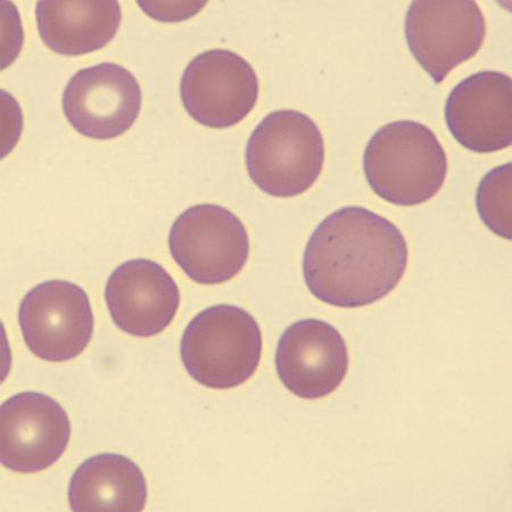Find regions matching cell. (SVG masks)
Here are the masks:
<instances>
[{"label":"cell","mask_w":512,"mask_h":512,"mask_svg":"<svg viewBox=\"0 0 512 512\" xmlns=\"http://www.w3.org/2000/svg\"><path fill=\"white\" fill-rule=\"evenodd\" d=\"M409 249L393 222L346 206L320 222L303 256L305 284L316 299L355 309L384 299L406 274Z\"/></svg>","instance_id":"6da1fadb"},{"label":"cell","mask_w":512,"mask_h":512,"mask_svg":"<svg viewBox=\"0 0 512 512\" xmlns=\"http://www.w3.org/2000/svg\"><path fill=\"white\" fill-rule=\"evenodd\" d=\"M363 171L371 189L384 201L415 206L440 193L448 175V156L423 123H388L370 138Z\"/></svg>","instance_id":"7a4b0ae2"},{"label":"cell","mask_w":512,"mask_h":512,"mask_svg":"<svg viewBox=\"0 0 512 512\" xmlns=\"http://www.w3.org/2000/svg\"><path fill=\"white\" fill-rule=\"evenodd\" d=\"M325 140L309 115L271 112L247 142L245 161L253 183L279 198L299 196L316 184L325 164Z\"/></svg>","instance_id":"3957f363"},{"label":"cell","mask_w":512,"mask_h":512,"mask_svg":"<svg viewBox=\"0 0 512 512\" xmlns=\"http://www.w3.org/2000/svg\"><path fill=\"white\" fill-rule=\"evenodd\" d=\"M258 321L236 305L203 310L189 322L180 343L181 361L198 384L229 390L249 381L262 355Z\"/></svg>","instance_id":"277c9868"},{"label":"cell","mask_w":512,"mask_h":512,"mask_svg":"<svg viewBox=\"0 0 512 512\" xmlns=\"http://www.w3.org/2000/svg\"><path fill=\"white\" fill-rule=\"evenodd\" d=\"M173 260L201 285L229 282L250 255V238L241 220L224 206L198 204L173 222L169 234Z\"/></svg>","instance_id":"5b68a950"},{"label":"cell","mask_w":512,"mask_h":512,"mask_svg":"<svg viewBox=\"0 0 512 512\" xmlns=\"http://www.w3.org/2000/svg\"><path fill=\"white\" fill-rule=\"evenodd\" d=\"M258 74L243 56L228 49H211L188 63L180 81L186 112L204 127L238 125L258 102Z\"/></svg>","instance_id":"8992f818"},{"label":"cell","mask_w":512,"mask_h":512,"mask_svg":"<svg viewBox=\"0 0 512 512\" xmlns=\"http://www.w3.org/2000/svg\"><path fill=\"white\" fill-rule=\"evenodd\" d=\"M19 322L29 350L49 362L77 358L94 334L87 293L65 280H49L33 287L23 297Z\"/></svg>","instance_id":"52a82bcc"},{"label":"cell","mask_w":512,"mask_h":512,"mask_svg":"<svg viewBox=\"0 0 512 512\" xmlns=\"http://www.w3.org/2000/svg\"><path fill=\"white\" fill-rule=\"evenodd\" d=\"M404 32L412 55L435 84L480 52L486 23L480 5L467 2H414Z\"/></svg>","instance_id":"ba28073f"},{"label":"cell","mask_w":512,"mask_h":512,"mask_svg":"<svg viewBox=\"0 0 512 512\" xmlns=\"http://www.w3.org/2000/svg\"><path fill=\"white\" fill-rule=\"evenodd\" d=\"M142 103V89L134 74L115 63L78 71L62 98L65 118L73 129L96 140L125 134L138 119Z\"/></svg>","instance_id":"9c48e42d"},{"label":"cell","mask_w":512,"mask_h":512,"mask_svg":"<svg viewBox=\"0 0 512 512\" xmlns=\"http://www.w3.org/2000/svg\"><path fill=\"white\" fill-rule=\"evenodd\" d=\"M2 464L32 474L56 464L68 448L71 424L61 404L43 393L23 392L2 406Z\"/></svg>","instance_id":"30bf717a"},{"label":"cell","mask_w":512,"mask_h":512,"mask_svg":"<svg viewBox=\"0 0 512 512\" xmlns=\"http://www.w3.org/2000/svg\"><path fill=\"white\" fill-rule=\"evenodd\" d=\"M276 369L287 390L299 398H325L348 375V346L328 322L303 319L289 326L280 337Z\"/></svg>","instance_id":"8fae6325"},{"label":"cell","mask_w":512,"mask_h":512,"mask_svg":"<svg viewBox=\"0 0 512 512\" xmlns=\"http://www.w3.org/2000/svg\"><path fill=\"white\" fill-rule=\"evenodd\" d=\"M512 81L506 73L481 71L459 82L445 103V121L467 150L487 154L511 146Z\"/></svg>","instance_id":"7c38bea8"},{"label":"cell","mask_w":512,"mask_h":512,"mask_svg":"<svg viewBox=\"0 0 512 512\" xmlns=\"http://www.w3.org/2000/svg\"><path fill=\"white\" fill-rule=\"evenodd\" d=\"M105 301L118 328L131 336L153 337L175 319L180 292L161 264L135 259L120 264L105 287Z\"/></svg>","instance_id":"4fadbf2b"},{"label":"cell","mask_w":512,"mask_h":512,"mask_svg":"<svg viewBox=\"0 0 512 512\" xmlns=\"http://www.w3.org/2000/svg\"><path fill=\"white\" fill-rule=\"evenodd\" d=\"M118 2H39L40 38L53 52L80 56L110 44L121 24Z\"/></svg>","instance_id":"5bb4252c"},{"label":"cell","mask_w":512,"mask_h":512,"mask_svg":"<svg viewBox=\"0 0 512 512\" xmlns=\"http://www.w3.org/2000/svg\"><path fill=\"white\" fill-rule=\"evenodd\" d=\"M68 498L73 511H142L147 484L134 461L121 454L102 453L74 472Z\"/></svg>","instance_id":"9a60e30c"},{"label":"cell","mask_w":512,"mask_h":512,"mask_svg":"<svg viewBox=\"0 0 512 512\" xmlns=\"http://www.w3.org/2000/svg\"><path fill=\"white\" fill-rule=\"evenodd\" d=\"M511 163L487 172L476 193V208L484 225L495 235L510 241Z\"/></svg>","instance_id":"2e32d148"}]
</instances>
